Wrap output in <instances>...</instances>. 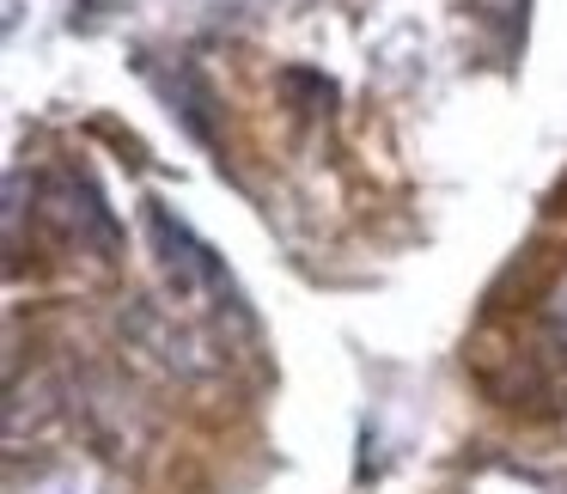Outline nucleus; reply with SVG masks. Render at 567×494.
<instances>
[{
  "instance_id": "obj_1",
  "label": "nucleus",
  "mask_w": 567,
  "mask_h": 494,
  "mask_svg": "<svg viewBox=\"0 0 567 494\" xmlns=\"http://www.w3.org/2000/svg\"><path fill=\"white\" fill-rule=\"evenodd\" d=\"M147 233H153V245H159V263H165V275H172L177 294H202V287H214V294H220V287H226L214 250L202 245L184 220H172L159 202H147Z\"/></svg>"
}]
</instances>
